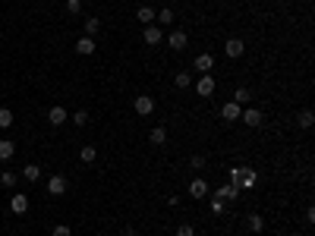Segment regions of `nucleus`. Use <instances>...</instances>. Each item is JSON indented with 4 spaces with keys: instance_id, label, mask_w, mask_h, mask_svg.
Masks as SVG:
<instances>
[{
    "instance_id": "f257e3e1",
    "label": "nucleus",
    "mask_w": 315,
    "mask_h": 236,
    "mask_svg": "<svg viewBox=\"0 0 315 236\" xmlns=\"http://www.w3.org/2000/svg\"><path fill=\"white\" fill-rule=\"evenodd\" d=\"M66 189H70V183H66L63 173H54L48 180V195H66Z\"/></svg>"
},
{
    "instance_id": "f03ea898",
    "label": "nucleus",
    "mask_w": 315,
    "mask_h": 236,
    "mask_svg": "<svg viewBox=\"0 0 315 236\" xmlns=\"http://www.w3.org/2000/svg\"><path fill=\"white\" fill-rule=\"evenodd\" d=\"M224 54H227L230 60H240V57L246 54V41H243V38H230V41L224 44Z\"/></svg>"
},
{
    "instance_id": "7ed1b4c3",
    "label": "nucleus",
    "mask_w": 315,
    "mask_h": 236,
    "mask_svg": "<svg viewBox=\"0 0 315 236\" xmlns=\"http://www.w3.org/2000/svg\"><path fill=\"white\" fill-rule=\"evenodd\" d=\"M132 107H136L139 117H148V113H155V98H151V94H139Z\"/></svg>"
},
{
    "instance_id": "20e7f679",
    "label": "nucleus",
    "mask_w": 315,
    "mask_h": 236,
    "mask_svg": "<svg viewBox=\"0 0 315 236\" xmlns=\"http://www.w3.org/2000/svg\"><path fill=\"white\" fill-rule=\"evenodd\" d=\"M256 183H259V173L249 170V167H243V173H240V180H237V189H240V192H246V189H252Z\"/></svg>"
},
{
    "instance_id": "39448f33",
    "label": "nucleus",
    "mask_w": 315,
    "mask_h": 236,
    "mask_svg": "<svg viewBox=\"0 0 315 236\" xmlns=\"http://www.w3.org/2000/svg\"><path fill=\"white\" fill-rule=\"evenodd\" d=\"M240 120H243L246 126H252V129H256V126H262V110H256V107H246V110L240 113Z\"/></svg>"
},
{
    "instance_id": "423d86ee",
    "label": "nucleus",
    "mask_w": 315,
    "mask_h": 236,
    "mask_svg": "<svg viewBox=\"0 0 315 236\" xmlns=\"http://www.w3.org/2000/svg\"><path fill=\"white\" fill-rule=\"evenodd\" d=\"M66 120H70L66 107H51V110H48V123H51V126H63Z\"/></svg>"
},
{
    "instance_id": "0eeeda50",
    "label": "nucleus",
    "mask_w": 315,
    "mask_h": 236,
    "mask_svg": "<svg viewBox=\"0 0 315 236\" xmlns=\"http://www.w3.org/2000/svg\"><path fill=\"white\" fill-rule=\"evenodd\" d=\"M240 113H243V107H240V104H233V101H227V104L221 107V117H224L227 123H233V120H240Z\"/></svg>"
},
{
    "instance_id": "6e6552de",
    "label": "nucleus",
    "mask_w": 315,
    "mask_h": 236,
    "mask_svg": "<svg viewBox=\"0 0 315 236\" xmlns=\"http://www.w3.org/2000/svg\"><path fill=\"white\" fill-rule=\"evenodd\" d=\"M142 35H145V44H161V41H164V32H161L158 29V25H142Z\"/></svg>"
},
{
    "instance_id": "1a4fd4ad",
    "label": "nucleus",
    "mask_w": 315,
    "mask_h": 236,
    "mask_svg": "<svg viewBox=\"0 0 315 236\" xmlns=\"http://www.w3.org/2000/svg\"><path fill=\"white\" fill-rule=\"evenodd\" d=\"M196 94H202V98H211V94H214V79H211V76H202V79L196 82Z\"/></svg>"
},
{
    "instance_id": "9d476101",
    "label": "nucleus",
    "mask_w": 315,
    "mask_h": 236,
    "mask_svg": "<svg viewBox=\"0 0 315 236\" xmlns=\"http://www.w3.org/2000/svg\"><path fill=\"white\" fill-rule=\"evenodd\" d=\"M189 195H192V199H205V195H208V183H205L202 177H196L189 183Z\"/></svg>"
},
{
    "instance_id": "9b49d317",
    "label": "nucleus",
    "mask_w": 315,
    "mask_h": 236,
    "mask_svg": "<svg viewBox=\"0 0 315 236\" xmlns=\"http://www.w3.org/2000/svg\"><path fill=\"white\" fill-rule=\"evenodd\" d=\"M10 208H13V214H19V218H22V214L29 211V195H13V199H10Z\"/></svg>"
},
{
    "instance_id": "f8f14e48",
    "label": "nucleus",
    "mask_w": 315,
    "mask_h": 236,
    "mask_svg": "<svg viewBox=\"0 0 315 236\" xmlns=\"http://www.w3.org/2000/svg\"><path fill=\"white\" fill-rule=\"evenodd\" d=\"M167 44H170V51H183L186 47V32H170V35H167Z\"/></svg>"
},
{
    "instance_id": "ddd939ff",
    "label": "nucleus",
    "mask_w": 315,
    "mask_h": 236,
    "mask_svg": "<svg viewBox=\"0 0 315 236\" xmlns=\"http://www.w3.org/2000/svg\"><path fill=\"white\" fill-rule=\"evenodd\" d=\"M211 66H214V57H211V54H199V57H196V70L199 73H205V76H208Z\"/></svg>"
},
{
    "instance_id": "4468645a",
    "label": "nucleus",
    "mask_w": 315,
    "mask_h": 236,
    "mask_svg": "<svg viewBox=\"0 0 315 236\" xmlns=\"http://www.w3.org/2000/svg\"><path fill=\"white\" fill-rule=\"evenodd\" d=\"M76 51H79V54H85V57H89V54H95V38L82 35V38L76 41Z\"/></svg>"
},
{
    "instance_id": "2eb2a0df",
    "label": "nucleus",
    "mask_w": 315,
    "mask_h": 236,
    "mask_svg": "<svg viewBox=\"0 0 315 236\" xmlns=\"http://www.w3.org/2000/svg\"><path fill=\"white\" fill-rule=\"evenodd\" d=\"M214 195H218V199H224V201H233V199H240V189L227 183V186H221V189H218V192H214Z\"/></svg>"
},
{
    "instance_id": "dca6fc26",
    "label": "nucleus",
    "mask_w": 315,
    "mask_h": 236,
    "mask_svg": "<svg viewBox=\"0 0 315 236\" xmlns=\"http://www.w3.org/2000/svg\"><path fill=\"white\" fill-rule=\"evenodd\" d=\"M136 19L142 25H151V22H155V10H151V6H139V10H136Z\"/></svg>"
},
{
    "instance_id": "f3484780",
    "label": "nucleus",
    "mask_w": 315,
    "mask_h": 236,
    "mask_svg": "<svg viewBox=\"0 0 315 236\" xmlns=\"http://www.w3.org/2000/svg\"><path fill=\"white\" fill-rule=\"evenodd\" d=\"M22 177L29 180V183H38V180H41V167H38V164H25L22 167Z\"/></svg>"
},
{
    "instance_id": "a211bd4d",
    "label": "nucleus",
    "mask_w": 315,
    "mask_h": 236,
    "mask_svg": "<svg viewBox=\"0 0 315 236\" xmlns=\"http://www.w3.org/2000/svg\"><path fill=\"white\" fill-rule=\"evenodd\" d=\"M13 154H16V145L10 139H0V161H10Z\"/></svg>"
},
{
    "instance_id": "6ab92c4d",
    "label": "nucleus",
    "mask_w": 315,
    "mask_h": 236,
    "mask_svg": "<svg viewBox=\"0 0 315 236\" xmlns=\"http://www.w3.org/2000/svg\"><path fill=\"white\" fill-rule=\"evenodd\" d=\"M148 142H151V145H164V142H167V129H164V126H155L151 136H148Z\"/></svg>"
},
{
    "instance_id": "aec40b11",
    "label": "nucleus",
    "mask_w": 315,
    "mask_h": 236,
    "mask_svg": "<svg viewBox=\"0 0 315 236\" xmlns=\"http://www.w3.org/2000/svg\"><path fill=\"white\" fill-rule=\"evenodd\" d=\"M249 98H252L249 89H237V91H233V104H240V107H243V104H249Z\"/></svg>"
},
{
    "instance_id": "412c9836",
    "label": "nucleus",
    "mask_w": 315,
    "mask_h": 236,
    "mask_svg": "<svg viewBox=\"0 0 315 236\" xmlns=\"http://www.w3.org/2000/svg\"><path fill=\"white\" fill-rule=\"evenodd\" d=\"M246 220H249V230H252V233H262V230H265V220L259 218V214H249Z\"/></svg>"
},
{
    "instance_id": "4be33fe9",
    "label": "nucleus",
    "mask_w": 315,
    "mask_h": 236,
    "mask_svg": "<svg viewBox=\"0 0 315 236\" xmlns=\"http://www.w3.org/2000/svg\"><path fill=\"white\" fill-rule=\"evenodd\" d=\"M10 126H13V110L0 107V129H10Z\"/></svg>"
},
{
    "instance_id": "5701e85b",
    "label": "nucleus",
    "mask_w": 315,
    "mask_h": 236,
    "mask_svg": "<svg viewBox=\"0 0 315 236\" xmlns=\"http://www.w3.org/2000/svg\"><path fill=\"white\" fill-rule=\"evenodd\" d=\"M79 158H82V161H85V164H92V161H95V158H98V151H95V145H85V148H82V151H79Z\"/></svg>"
},
{
    "instance_id": "b1692460",
    "label": "nucleus",
    "mask_w": 315,
    "mask_h": 236,
    "mask_svg": "<svg viewBox=\"0 0 315 236\" xmlns=\"http://www.w3.org/2000/svg\"><path fill=\"white\" fill-rule=\"evenodd\" d=\"M173 82H177V89H189V85H192V76H189V73H177V79H173Z\"/></svg>"
},
{
    "instance_id": "393cba45",
    "label": "nucleus",
    "mask_w": 315,
    "mask_h": 236,
    "mask_svg": "<svg viewBox=\"0 0 315 236\" xmlns=\"http://www.w3.org/2000/svg\"><path fill=\"white\" fill-rule=\"evenodd\" d=\"M0 183H3L6 189H13V186H16V173H13V170H3V173H0Z\"/></svg>"
},
{
    "instance_id": "a878e982",
    "label": "nucleus",
    "mask_w": 315,
    "mask_h": 236,
    "mask_svg": "<svg viewBox=\"0 0 315 236\" xmlns=\"http://www.w3.org/2000/svg\"><path fill=\"white\" fill-rule=\"evenodd\" d=\"M98 29H101V22H98V19H95V16H92V19H85V35H89V38H92V35H95V32H98Z\"/></svg>"
},
{
    "instance_id": "bb28decb",
    "label": "nucleus",
    "mask_w": 315,
    "mask_h": 236,
    "mask_svg": "<svg viewBox=\"0 0 315 236\" xmlns=\"http://www.w3.org/2000/svg\"><path fill=\"white\" fill-rule=\"evenodd\" d=\"M315 123V117H312V110H303L299 113V126H303V129H309V126Z\"/></svg>"
},
{
    "instance_id": "cd10ccee",
    "label": "nucleus",
    "mask_w": 315,
    "mask_h": 236,
    "mask_svg": "<svg viewBox=\"0 0 315 236\" xmlns=\"http://www.w3.org/2000/svg\"><path fill=\"white\" fill-rule=\"evenodd\" d=\"M224 208H227V201L214 195V199H211V214H224Z\"/></svg>"
},
{
    "instance_id": "c85d7f7f",
    "label": "nucleus",
    "mask_w": 315,
    "mask_h": 236,
    "mask_svg": "<svg viewBox=\"0 0 315 236\" xmlns=\"http://www.w3.org/2000/svg\"><path fill=\"white\" fill-rule=\"evenodd\" d=\"M155 19H158L161 25H170V22H173V13H170V10H161V13H155Z\"/></svg>"
},
{
    "instance_id": "c756f323",
    "label": "nucleus",
    "mask_w": 315,
    "mask_h": 236,
    "mask_svg": "<svg viewBox=\"0 0 315 236\" xmlns=\"http://www.w3.org/2000/svg\"><path fill=\"white\" fill-rule=\"evenodd\" d=\"M73 123H76V126H85V123H89V113H85V110H76V113H73Z\"/></svg>"
},
{
    "instance_id": "7c9ffc66",
    "label": "nucleus",
    "mask_w": 315,
    "mask_h": 236,
    "mask_svg": "<svg viewBox=\"0 0 315 236\" xmlns=\"http://www.w3.org/2000/svg\"><path fill=\"white\" fill-rule=\"evenodd\" d=\"M79 10H82V3H79V0H66V13H70V16H76Z\"/></svg>"
},
{
    "instance_id": "2f4dec72",
    "label": "nucleus",
    "mask_w": 315,
    "mask_h": 236,
    "mask_svg": "<svg viewBox=\"0 0 315 236\" xmlns=\"http://www.w3.org/2000/svg\"><path fill=\"white\" fill-rule=\"evenodd\" d=\"M177 236H196V227H189V224L177 227Z\"/></svg>"
},
{
    "instance_id": "473e14b6",
    "label": "nucleus",
    "mask_w": 315,
    "mask_h": 236,
    "mask_svg": "<svg viewBox=\"0 0 315 236\" xmlns=\"http://www.w3.org/2000/svg\"><path fill=\"white\" fill-rule=\"evenodd\" d=\"M54 236H73V230L66 224H60V227H54Z\"/></svg>"
},
{
    "instance_id": "72a5a7b5",
    "label": "nucleus",
    "mask_w": 315,
    "mask_h": 236,
    "mask_svg": "<svg viewBox=\"0 0 315 236\" xmlns=\"http://www.w3.org/2000/svg\"><path fill=\"white\" fill-rule=\"evenodd\" d=\"M240 173H243V167H230V186H237V180H240Z\"/></svg>"
},
{
    "instance_id": "f704fd0d",
    "label": "nucleus",
    "mask_w": 315,
    "mask_h": 236,
    "mask_svg": "<svg viewBox=\"0 0 315 236\" xmlns=\"http://www.w3.org/2000/svg\"><path fill=\"white\" fill-rule=\"evenodd\" d=\"M192 167H196V170H202V167H205V158H202V154H192Z\"/></svg>"
},
{
    "instance_id": "c9c22d12",
    "label": "nucleus",
    "mask_w": 315,
    "mask_h": 236,
    "mask_svg": "<svg viewBox=\"0 0 315 236\" xmlns=\"http://www.w3.org/2000/svg\"><path fill=\"white\" fill-rule=\"evenodd\" d=\"M126 236H139V233H136V230H132V227H130V230H126Z\"/></svg>"
}]
</instances>
